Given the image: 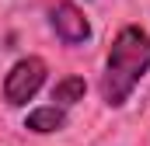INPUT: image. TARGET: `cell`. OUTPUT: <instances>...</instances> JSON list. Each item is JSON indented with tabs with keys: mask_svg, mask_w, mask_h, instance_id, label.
Returning <instances> with one entry per match:
<instances>
[{
	"mask_svg": "<svg viewBox=\"0 0 150 146\" xmlns=\"http://www.w3.org/2000/svg\"><path fill=\"white\" fill-rule=\"evenodd\" d=\"M84 94H87L84 77H63V80L52 87V101H56L59 108H70V105H77V101H84Z\"/></svg>",
	"mask_w": 150,
	"mask_h": 146,
	"instance_id": "cell-5",
	"label": "cell"
},
{
	"mask_svg": "<svg viewBox=\"0 0 150 146\" xmlns=\"http://www.w3.org/2000/svg\"><path fill=\"white\" fill-rule=\"evenodd\" d=\"M25 129L35 132V136H49V132H59L67 129V108L59 105H42V108H32L28 118H25Z\"/></svg>",
	"mask_w": 150,
	"mask_h": 146,
	"instance_id": "cell-4",
	"label": "cell"
},
{
	"mask_svg": "<svg viewBox=\"0 0 150 146\" xmlns=\"http://www.w3.org/2000/svg\"><path fill=\"white\" fill-rule=\"evenodd\" d=\"M45 73H49V66H45L42 56H25V59H18V63L7 70V77H4V101L14 105V108L28 105L38 91H42Z\"/></svg>",
	"mask_w": 150,
	"mask_h": 146,
	"instance_id": "cell-2",
	"label": "cell"
},
{
	"mask_svg": "<svg viewBox=\"0 0 150 146\" xmlns=\"http://www.w3.org/2000/svg\"><path fill=\"white\" fill-rule=\"evenodd\" d=\"M49 25H52V32L63 45H84L91 38V21L84 18V11L74 0H59L49 11Z\"/></svg>",
	"mask_w": 150,
	"mask_h": 146,
	"instance_id": "cell-3",
	"label": "cell"
},
{
	"mask_svg": "<svg viewBox=\"0 0 150 146\" xmlns=\"http://www.w3.org/2000/svg\"><path fill=\"white\" fill-rule=\"evenodd\" d=\"M147 73H150V35L140 25H126L112 38V49L105 56L101 101L108 108H122Z\"/></svg>",
	"mask_w": 150,
	"mask_h": 146,
	"instance_id": "cell-1",
	"label": "cell"
}]
</instances>
